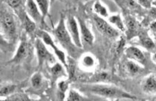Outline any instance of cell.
<instances>
[{
    "label": "cell",
    "instance_id": "cell-2",
    "mask_svg": "<svg viewBox=\"0 0 156 101\" xmlns=\"http://www.w3.org/2000/svg\"><path fill=\"white\" fill-rule=\"evenodd\" d=\"M55 33L58 40L65 48L70 51L74 50V47L76 45L72 40L62 15L55 29Z\"/></svg>",
    "mask_w": 156,
    "mask_h": 101
},
{
    "label": "cell",
    "instance_id": "cell-18",
    "mask_svg": "<svg viewBox=\"0 0 156 101\" xmlns=\"http://www.w3.org/2000/svg\"><path fill=\"white\" fill-rule=\"evenodd\" d=\"M109 21L113 24L118 27V28H119L121 31H124L125 30V28L124 26L123 23L122 21L120 16L118 15L111 16L109 18Z\"/></svg>",
    "mask_w": 156,
    "mask_h": 101
},
{
    "label": "cell",
    "instance_id": "cell-26",
    "mask_svg": "<svg viewBox=\"0 0 156 101\" xmlns=\"http://www.w3.org/2000/svg\"><path fill=\"white\" fill-rule=\"evenodd\" d=\"M6 1L11 7L16 8L20 5L22 0H6Z\"/></svg>",
    "mask_w": 156,
    "mask_h": 101
},
{
    "label": "cell",
    "instance_id": "cell-20",
    "mask_svg": "<svg viewBox=\"0 0 156 101\" xmlns=\"http://www.w3.org/2000/svg\"><path fill=\"white\" fill-rule=\"evenodd\" d=\"M43 79L41 74L39 73H35L31 79V82L33 87L35 89H38L42 86Z\"/></svg>",
    "mask_w": 156,
    "mask_h": 101
},
{
    "label": "cell",
    "instance_id": "cell-5",
    "mask_svg": "<svg viewBox=\"0 0 156 101\" xmlns=\"http://www.w3.org/2000/svg\"><path fill=\"white\" fill-rule=\"evenodd\" d=\"M67 27L71 36L72 40L76 46L82 47L81 41L80 36L79 25L74 16H70L68 18Z\"/></svg>",
    "mask_w": 156,
    "mask_h": 101
},
{
    "label": "cell",
    "instance_id": "cell-1",
    "mask_svg": "<svg viewBox=\"0 0 156 101\" xmlns=\"http://www.w3.org/2000/svg\"><path fill=\"white\" fill-rule=\"evenodd\" d=\"M89 91L93 94L110 99H135L134 96L114 86L95 85L88 88Z\"/></svg>",
    "mask_w": 156,
    "mask_h": 101
},
{
    "label": "cell",
    "instance_id": "cell-34",
    "mask_svg": "<svg viewBox=\"0 0 156 101\" xmlns=\"http://www.w3.org/2000/svg\"></svg>",
    "mask_w": 156,
    "mask_h": 101
},
{
    "label": "cell",
    "instance_id": "cell-12",
    "mask_svg": "<svg viewBox=\"0 0 156 101\" xmlns=\"http://www.w3.org/2000/svg\"><path fill=\"white\" fill-rule=\"evenodd\" d=\"M140 43L143 47L149 51L156 49V46L154 41L145 32H142L139 34Z\"/></svg>",
    "mask_w": 156,
    "mask_h": 101
},
{
    "label": "cell",
    "instance_id": "cell-25",
    "mask_svg": "<svg viewBox=\"0 0 156 101\" xmlns=\"http://www.w3.org/2000/svg\"><path fill=\"white\" fill-rule=\"evenodd\" d=\"M125 40L123 38H122L119 39V41H118L117 44H116V49H115V50H116V53L117 54H119L122 51V50L124 46L125 45Z\"/></svg>",
    "mask_w": 156,
    "mask_h": 101
},
{
    "label": "cell",
    "instance_id": "cell-29",
    "mask_svg": "<svg viewBox=\"0 0 156 101\" xmlns=\"http://www.w3.org/2000/svg\"><path fill=\"white\" fill-rule=\"evenodd\" d=\"M68 88V85L66 81H61L58 84V88L60 90V91L62 92H66Z\"/></svg>",
    "mask_w": 156,
    "mask_h": 101
},
{
    "label": "cell",
    "instance_id": "cell-7",
    "mask_svg": "<svg viewBox=\"0 0 156 101\" xmlns=\"http://www.w3.org/2000/svg\"><path fill=\"white\" fill-rule=\"evenodd\" d=\"M35 45L36 49L40 63H41L45 59H48L50 61H52L54 58L48 50L45 44L43 42V40L40 38H37L36 41Z\"/></svg>",
    "mask_w": 156,
    "mask_h": 101
},
{
    "label": "cell",
    "instance_id": "cell-31",
    "mask_svg": "<svg viewBox=\"0 0 156 101\" xmlns=\"http://www.w3.org/2000/svg\"><path fill=\"white\" fill-rule=\"evenodd\" d=\"M150 28L151 31L153 32V34L156 37V21L153 22L150 25Z\"/></svg>",
    "mask_w": 156,
    "mask_h": 101
},
{
    "label": "cell",
    "instance_id": "cell-23",
    "mask_svg": "<svg viewBox=\"0 0 156 101\" xmlns=\"http://www.w3.org/2000/svg\"><path fill=\"white\" fill-rule=\"evenodd\" d=\"M63 71V68L59 64H56L51 68V71L54 77L59 76Z\"/></svg>",
    "mask_w": 156,
    "mask_h": 101
},
{
    "label": "cell",
    "instance_id": "cell-27",
    "mask_svg": "<svg viewBox=\"0 0 156 101\" xmlns=\"http://www.w3.org/2000/svg\"><path fill=\"white\" fill-rule=\"evenodd\" d=\"M83 62L84 65L87 67H91L94 64V60L90 56H86L84 57L83 60Z\"/></svg>",
    "mask_w": 156,
    "mask_h": 101
},
{
    "label": "cell",
    "instance_id": "cell-13",
    "mask_svg": "<svg viewBox=\"0 0 156 101\" xmlns=\"http://www.w3.org/2000/svg\"><path fill=\"white\" fill-rule=\"evenodd\" d=\"M123 67L126 72L131 76H135L141 70V67L137 64L131 60L126 61Z\"/></svg>",
    "mask_w": 156,
    "mask_h": 101
},
{
    "label": "cell",
    "instance_id": "cell-32",
    "mask_svg": "<svg viewBox=\"0 0 156 101\" xmlns=\"http://www.w3.org/2000/svg\"><path fill=\"white\" fill-rule=\"evenodd\" d=\"M154 59L156 61V53L155 54L154 56Z\"/></svg>",
    "mask_w": 156,
    "mask_h": 101
},
{
    "label": "cell",
    "instance_id": "cell-21",
    "mask_svg": "<svg viewBox=\"0 0 156 101\" xmlns=\"http://www.w3.org/2000/svg\"><path fill=\"white\" fill-rule=\"evenodd\" d=\"M16 89L14 85H8L2 88L0 91V95L1 97H4L10 95Z\"/></svg>",
    "mask_w": 156,
    "mask_h": 101
},
{
    "label": "cell",
    "instance_id": "cell-4",
    "mask_svg": "<svg viewBox=\"0 0 156 101\" xmlns=\"http://www.w3.org/2000/svg\"><path fill=\"white\" fill-rule=\"evenodd\" d=\"M1 27L5 34L9 36L13 35L16 29V23L13 16L7 12L1 14Z\"/></svg>",
    "mask_w": 156,
    "mask_h": 101
},
{
    "label": "cell",
    "instance_id": "cell-17",
    "mask_svg": "<svg viewBox=\"0 0 156 101\" xmlns=\"http://www.w3.org/2000/svg\"><path fill=\"white\" fill-rule=\"evenodd\" d=\"M24 27L26 31L28 33H33L36 28V24L34 21L30 18L29 16L25 15L24 19Z\"/></svg>",
    "mask_w": 156,
    "mask_h": 101
},
{
    "label": "cell",
    "instance_id": "cell-19",
    "mask_svg": "<svg viewBox=\"0 0 156 101\" xmlns=\"http://www.w3.org/2000/svg\"><path fill=\"white\" fill-rule=\"evenodd\" d=\"M94 10L96 13L101 16L106 17L108 16V13L107 10L100 2H97L94 4Z\"/></svg>",
    "mask_w": 156,
    "mask_h": 101
},
{
    "label": "cell",
    "instance_id": "cell-33",
    "mask_svg": "<svg viewBox=\"0 0 156 101\" xmlns=\"http://www.w3.org/2000/svg\"><path fill=\"white\" fill-rule=\"evenodd\" d=\"M153 4L156 6V1H155V2H153Z\"/></svg>",
    "mask_w": 156,
    "mask_h": 101
},
{
    "label": "cell",
    "instance_id": "cell-8",
    "mask_svg": "<svg viewBox=\"0 0 156 101\" xmlns=\"http://www.w3.org/2000/svg\"><path fill=\"white\" fill-rule=\"evenodd\" d=\"M78 22L82 38L86 44L91 45L94 41V36L92 34L82 19L79 18Z\"/></svg>",
    "mask_w": 156,
    "mask_h": 101
},
{
    "label": "cell",
    "instance_id": "cell-14",
    "mask_svg": "<svg viewBox=\"0 0 156 101\" xmlns=\"http://www.w3.org/2000/svg\"><path fill=\"white\" fill-rule=\"evenodd\" d=\"M125 24L128 30L129 35L136 34L138 28V23L134 18L132 16H126L125 19Z\"/></svg>",
    "mask_w": 156,
    "mask_h": 101
},
{
    "label": "cell",
    "instance_id": "cell-3",
    "mask_svg": "<svg viewBox=\"0 0 156 101\" xmlns=\"http://www.w3.org/2000/svg\"><path fill=\"white\" fill-rule=\"evenodd\" d=\"M37 35L43 40V42L45 43V45L49 46L53 49V50L55 51V54L58 57V59L66 66V68H67V64L66 62L65 53L56 45L51 36L47 32L44 31H38L37 32Z\"/></svg>",
    "mask_w": 156,
    "mask_h": 101
},
{
    "label": "cell",
    "instance_id": "cell-9",
    "mask_svg": "<svg viewBox=\"0 0 156 101\" xmlns=\"http://www.w3.org/2000/svg\"><path fill=\"white\" fill-rule=\"evenodd\" d=\"M142 89L148 94L156 93V75H151L143 81Z\"/></svg>",
    "mask_w": 156,
    "mask_h": 101
},
{
    "label": "cell",
    "instance_id": "cell-15",
    "mask_svg": "<svg viewBox=\"0 0 156 101\" xmlns=\"http://www.w3.org/2000/svg\"><path fill=\"white\" fill-rule=\"evenodd\" d=\"M94 19L98 30L103 34H105L110 24L100 16H96Z\"/></svg>",
    "mask_w": 156,
    "mask_h": 101
},
{
    "label": "cell",
    "instance_id": "cell-28",
    "mask_svg": "<svg viewBox=\"0 0 156 101\" xmlns=\"http://www.w3.org/2000/svg\"><path fill=\"white\" fill-rule=\"evenodd\" d=\"M108 75L107 73L105 72H102V73H99L97 74L94 78L97 81H105L108 78Z\"/></svg>",
    "mask_w": 156,
    "mask_h": 101
},
{
    "label": "cell",
    "instance_id": "cell-24",
    "mask_svg": "<svg viewBox=\"0 0 156 101\" xmlns=\"http://www.w3.org/2000/svg\"><path fill=\"white\" fill-rule=\"evenodd\" d=\"M69 64L67 65V69L68 70L69 74V79L73 78L75 76V70H76V67L75 64L73 60H70L69 61Z\"/></svg>",
    "mask_w": 156,
    "mask_h": 101
},
{
    "label": "cell",
    "instance_id": "cell-10",
    "mask_svg": "<svg viewBox=\"0 0 156 101\" xmlns=\"http://www.w3.org/2000/svg\"><path fill=\"white\" fill-rule=\"evenodd\" d=\"M30 51V47L29 44L27 42H21L13 58L14 61L17 62L27 57Z\"/></svg>",
    "mask_w": 156,
    "mask_h": 101
},
{
    "label": "cell",
    "instance_id": "cell-6",
    "mask_svg": "<svg viewBox=\"0 0 156 101\" xmlns=\"http://www.w3.org/2000/svg\"><path fill=\"white\" fill-rule=\"evenodd\" d=\"M27 10L29 16L36 23L44 21L43 16L34 0H27Z\"/></svg>",
    "mask_w": 156,
    "mask_h": 101
},
{
    "label": "cell",
    "instance_id": "cell-11",
    "mask_svg": "<svg viewBox=\"0 0 156 101\" xmlns=\"http://www.w3.org/2000/svg\"><path fill=\"white\" fill-rule=\"evenodd\" d=\"M126 54L131 59L135 60L138 61H143L145 60L144 55L142 51L135 47H130L126 50Z\"/></svg>",
    "mask_w": 156,
    "mask_h": 101
},
{
    "label": "cell",
    "instance_id": "cell-22",
    "mask_svg": "<svg viewBox=\"0 0 156 101\" xmlns=\"http://www.w3.org/2000/svg\"><path fill=\"white\" fill-rule=\"evenodd\" d=\"M84 98L82 97L80 94H79L76 92L74 90H71L69 92V94L68 100L70 101H83L84 100Z\"/></svg>",
    "mask_w": 156,
    "mask_h": 101
},
{
    "label": "cell",
    "instance_id": "cell-30",
    "mask_svg": "<svg viewBox=\"0 0 156 101\" xmlns=\"http://www.w3.org/2000/svg\"><path fill=\"white\" fill-rule=\"evenodd\" d=\"M140 4L146 8H149L151 6V3L149 0H137Z\"/></svg>",
    "mask_w": 156,
    "mask_h": 101
},
{
    "label": "cell",
    "instance_id": "cell-16",
    "mask_svg": "<svg viewBox=\"0 0 156 101\" xmlns=\"http://www.w3.org/2000/svg\"><path fill=\"white\" fill-rule=\"evenodd\" d=\"M36 2L42 13L43 19H44L48 13L49 9V1L48 0H35Z\"/></svg>",
    "mask_w": 156,
    "mask_h": 101
}]
</instances>
